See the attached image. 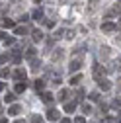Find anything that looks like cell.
Listing matches in <instances>:
<instances>
[{
  "label": "cell",
  "instance_id": "1",
  "mask_svg": "<svg viewBox=\"0 0 121 123\" xmlns=\"http://www.w3.org/2000/svg\"><path fill=\"white\" fill-rule=\"evenodd\" d=\"M98 86H100V90H103V92H108V90L111 88V82H109L108 78H98Z\"/></svg>",
  "mask_w": 121,
  "mask_h": 123
},
{
  "label": "cell",
  "instance_id": "2",
  "mask_svg": "<svg viewBox=\"0 0 121 123\" xmlns=\"http://www.w3.org/2000/svg\"><path fill=\"white\" fill-rule=\"evenodd\" d=\"M115 29H119V25H115L113 22H105V24L102 25V31H105V33H109V31H115Z\"/></svg>",
  "mask_w": 121,
  "mask_h": 123
},
{
  "label": "cell",
  "instance_id": "3",
  "mask_svg": "<svg viewBox=\"0 0 121 123\" xmlns=\"http://www.w3.org/2000/svg\"><path fill=\"white\" fill-rule=\"evenodd\" d=\"M80 67H82V61H80V59H74L72 63H70V67H68V70H70V72H78Z\"/></svg>",
  "mask_w": 121,
  "mask_h": 123
},
{
  "label": "cell",
  "instance_id": "4",
  "mask_svg": "<svg viewBox=\"0 0 121 123\" xmlns=\"http://www.w3.org/2000/svg\"><path fill=\"white\" fill-rule=\"evenodd\" d=\"M47 119H49V121H59V119H60L59 110H49V111H47Z\"/></svg>",
  "mask_w": 121,
  "mask_h": 123
},
{
  "label": "cell",
  "instance_id": "5",
  "mask_svg": "<svg viewBox=\"0 0 121 123\" xmlns=\"http://www.w3.org/2000/svg\"><path fill=\"white\" fill-rule=\"evenodd\" d=\"M20 113H22V107H20V105H10V107H8V115L18 117Z\"/></svg>",
  "mask_w": 121,
  "mask_h": 123
},
{
  "label": "cell",
  "instance_id": "6",
  "mask_svg": "<svg viewBox=\"0 0 121 123\" xmlns=\"http://www.w3.org/2000/svg\"><path fill=\"white\" fill-rule=\"evenodd\" d=\"M25 76H27V72L24 68H16V70H14V78H16V80H25Z\"/></svg>",
  "mask_w": 121,
  "mask_h": 123
},
{
  "label": "cell",
  "instance_id": "7",
  "mask_svg": "<svg viewBox=\"0 0 121 123\" xmlns=\"http://www.w3.org/2000/svg\"><path fill=\"white\" fill-rule=\"evenodd\" d=\"M103 72H105V70L102 68V65H98V63H96V65H94V78H96V80H98V78H102Z\"/></svg>",
  "mask_w": 121,
  "mask_h": 123
},
{
  "label": "cell",
  "instance_id": "8",
  "mask_svg": "<svg viewBox=\"0 0 121 123\" xmlns=\"http://www.w3.org/2000/svg\"><path fill=\"white\" fill-rule=\"evenodd\" d=\"M25 88H27L25 80H20V82L16 84V88H14V92H16V94H22V92H25Z\"/></svg>",
  "mask_w": 121,
  "mask_h": 123
},
{
  "label": "cell",
  "instance_id": "9",
  "mask_svg": "<svg viewBox=\"0 0 121 123\" xmlns=\"http://www.w3.org/2000/svg\"><path fill=\"white\" fill-rule=\"evenodd\" d=\"M76 110V102H65V111L67 113H72Z\"/></svg>",
  "mask_w": 121,
  "mask_h": 123
},
{
  "label": "cell",
  "instance_id": "10",
  "mask_svg": "<svg viewBox=\"0 0 121 123\" xmlns=\"http://www.w3.org/2000/svg\"><path fill=\"white\" fill-rule=\"evenodd\" d=\"M105 16H108V18H113V16H119V2H117V4H115V6H113V8L109 10V12H108V14H105Z\"/></svg>",
  "mask_w": 121,
  "mask_h": 123
},
{
  "label": "cell",
  "instance_id": "11",
  "mask_svg": "<svg viewBox=\"0 0 121 123\" xmlns=\"http://www.w3.org/2000/svg\"><path fill=\"white\" fill-rule=\"evenodd\" d=\"M31 18L39 22V20L43 18V10H41V8H37V10H33V12H31Z\"/></svg>",
  "mask_w": 121,
  "mask_h": 123
},
{
  "label": "cell",
  "instance_id": "12",
  "mask_svg": "<svg viewBox=\"0 0 121 123\" xmlns=\"http://www.w3.org/2000/svg\"><path fill=\"white\" fill-rule=\"evenodd\" d=\"M14 33H16V35H25V33H27V29L22 27V25H14Z\"/></svg>",
  "mask_w": 121,
  "mask_h": 123
},
{
  "label": "cell",
  "instance_id": "13",
  "mask_svg": "<svg viewBox=\"0 0 121 123\" xmlns=\"http://www.w3.org/2000/svg\"><path fill=\"white\" fill-rule=\"evenodd\" d=\"M14 100H16V92H8V94L4 96V102H6V104H12Z\"/></svg>",
  "mask_w": 121,
  "mask_h": 123
},
{
  "label": "cell",
  "instance_id": "14",
  "mask_svg": "<svg viewBox=\"0 0 121 123\" xmlns=\"http://www.w3.org/2000/svg\"><path fill=\"white\" fill-rule=\"evenodd\" d=\"M80 82H82V76H80V74H74L72 78H70V84H72V86H78Z\"/></svg>",
  "mask_w": 121,
  "mask_h": 123
},
{
  "label": "cell",
  "instance_id": "15",
  "mask_svg": "<svg viewBox=\"0 0 121 123\" xmlns=\"http://www.w3.org/2000/svg\"><path fill=\"white\" fill-rule=\"evenodd\" d=\"M12 61H14L16 65L22 63V53H20V51H14V53H12Z\"/></svg>",
  "mask_w": 121,
  "mask_h": 123
},
{
  "label": "cell",
  "instance_id": "16",
  "mask_svg": "<svg viewBox=\"0 0 121 123\" xmlns=\"http://www.w3.org/2000/svg\"><path fill=\"white\" fill-rule=\"evenodd\" d=\"M41 100H43L45 104H49V102L53 100V94H51V92H43V94H41Z\"/></svg>",
  "mask_w": 121,
  "mask_h": 123
},
{
  "label": "cell",
  "instance_id": "17",
  "mask_svg": "<svg viewBox=\"0 0 121 123\" xmlns=\"http://www.w3.org/2000/svg\"><path fill=\"white\" fill-rule=\"evenodd\" d=\"M14 25H16L14 20H4L2 22V27H6V29H14Z\"/></svg>",
  "mask_w": 121,
  "mask_h": 123
},
{
  "label": "cell",
  "instance_id": "18",
  "mask_svg": "<svg viewBox=\"0 0 121 123\" xmlns=\"http://www.w3.org/2000/svg\"><path fill=\"white\" fill-rule=\"evenodd\" d=\"M33 41H41L43 39V33H41V29H33Z\"/></svg>",
  "mask_w": 121,
  "mask_h": 123
},
{
  "label": "cell",
  "instance_id": "19",
  "mask_svg": "<svg viewBox=\"0 0 121 123\" xmlns=\"http://www.w3.org/2000/svg\"><path fill=\"white\" fill-rule=\"evenodd\" d=\"M25 59H29V61H31V59H35V49H33V47L25 51Z\"/></svg>",
  "mask_w": 121,
  "mask_h": 123
},
{
  "label": "cell",
  "instance_id": "20",
  "mask_svg": "<svg viewBox=\"0 0 121 123\" xmlns=\"http://www.w3.org/2000/svg\"><path fill=\"white\" fill-rule=\"evenodd\" d=\"M67 96H68V92H67V90H60V92H59V96H57V100L65 102V100H67Z\"/></svg>",
  "mask_w": 121,
  "mask_h": 123
},
{
  "label": "cell",
  "instance_id": "21",
  "mask_svg": "<svg viewBox=\"0 0 121 123\" xmlns=\"http://www.w3.org/2000/svg\"><path fill=\"white\" fill-rule=\"evenodd\" d=\"M43 88H45V80H39V78H37V80H35V90L39 92V90H43Z\"/></svg>",
  "mask_w": 121,
  "mask_h": 123
},
{
  "label": "cell",
  "instance_id": "22",
  "mask_svg": "<svg viewBox=\"0 0 121 123\" xmlns=\"http://www.w3.org/2000/svg\"><path fill=\"white\" fill-rule=\"evenodd\" d=\"M29 123H43V117H41V115H31Z\"/></svg>",
  "mask_w": 121,
  "mask_h": 123
},
{
  "label": "cell",
  "instance_id": "23",
  "mask_svg": "<svg viewBox=\"0 0 121 123\" xmlns=\"http://www.w3.org/2000/svg\"><path fill=\"white\" fill-rule=\"evenodd\" d=\"M10 76V70L8 68H0V78H8Z\"/></svg>",
  "mask_w": 121,
  "mask_h": 123
},
{
  "label": "cell",
  "instance_id": "24",
  "mask_svg": "<svg viewBox=\"0 0 121 123\" xmlns=\"http://www.w3.org/2000/svg\"><path fill=\"white\" fill-rule=\"evenodd\" d=\"M60 57H63V49H57V53L53 55V61H59Z\"/></svg>",
  "mask_w": 121,
  "mask_h": 123
},
{
  "label": "cell",
  "instance_id": "25",
  "mask_svg": "<svg viewBox=\"0 0 121 123\" xmlns=\"http://www.w3.org/2000/svg\"><path fill=\"white\" fill-rule=\"evenodd\" d=\"M100 4V0H90V12L92 10H96V6Z\"/></svg>",
  "mask_w": 121,
  "mask_h": 123
},
{
  "label": "cell",
  "instance_id": "26",
  "mask_svg": "<svg viewBox=\"0 0 121 123\" xmlns=\"http://www.w3.org/2000/svg\"><path fill=\"white\" fill-rule=\"evenodd\" d=\"M8 59H10V57H8V53H2V55H0V63H2V65H4V63H8Z\"/></svg>",
  "mask_w": 121,
  "mask_h": 123
},
{
  "label": "cell",
  "instance_id": "27",
  "mask_svg": "<svg viewBox=\"0 0 121 123\" xmlns=\"http://www.w3.org/2000/svg\"><path fill=\"white\" fill-rule=\"evenodd\" d=\"M82 111L84 113H90V111H92V107H90L88 104H82Z\"/></svg>",
  "mask_w": 121,
  "mask_h": 123
},
{
  "label": "cell",
  "instance_id": "28",
  "mask_svg": "<svg viewBox=\"0 0 121 123\" xmlns=\"http://www.w3.org/2000/svg\"><path fill=\"white\" fill-rule=\"evenodd\" d=\"M74 123H86V117H82V115H78L76 119H74Z\"/></svg>",
  "mask_w": 121,
  "mask_h": 123
},
{
  "label": "cell",
  "instance_id": "29",
  "mask_svg": "<svg viewBox=\"0 0 121 123\" xmlns=\"http://www.w3.org/2000/svg\"><path fill=\"white\" fill-rule=\"evenodd\" d=\"M82 98H84V90H78L76 92V100H82Z\"/></svg>",
  "mask_w": 121,
  "mask_h": 123
},
{
  "label": "cell",
  "instance_id": "30",
  "mask_svg": "<svg viewBox=\"0 0 121 123\" xmlns=\"http://www.w3.org/2000/svg\"><path fill=\"white\" fill-rule=\"evenodd\" d=\"M12 43H14V37H6L4 39V45H12Z\"/></svg>",
  "mask_w": 121,
  "mask_h": 123
},
{
  "label": "cell",
  "instance_id": "31",
  "mask_svg": "<svg viewBox=\"0 0 121 123\" xmlns=\"http://www.w3.org/2000/svg\"><path fill=\"white\" fill-rule=\"evenodd\" d=\"M65 35V29H59V31H57V35H55V39H59V37H63Z\"/></svg>",
  "mask_w": 121,
  "mask_h": 123
},
{
  "label": "cell",
  "instance_id": "32",
  "mask_svg": "<svg viewBox=\"0 0 121 123\" xmlns=\"http://www.w3.org/2000/svg\"><path fill=\"white\" fill-rule=\"evenodd\" d=\"M90 100H94V102L100 100V98H98V92H92V94H90Z\"/></svg>",
  "mask_w": 121,
  "mask_h": 123
},
{
  "label": "cell",
  "instance_id": "33",
  "mask_svg": "<svg viewBox=\"0 0 121 123\" xmlns=\"http://www.w3.org/2000/svg\"><path fill=\"white\" fill-rule=\"evenodd\" d=\"M53 25H55V22H51V20L45 22V27H53Z\"/></svg>",
  "mask_w": 121,
  "mask_h": 123
},
{
  "label": "cell",
  "instance_id": "34",
  "mask_svg": "<svg viewBox=\"0 0 121 123\" xmlns=\"http://www.w3.org/2000/svg\"><path fill=\"white\" fill-rule=\"evenodd\" d=\"M59 123H70V119L68 117H63V119H59Z\"/></svg>",
  "mask_w": 121,
  "mask_h": 123
},
{
  "label": "cell",
  "instance_id": "35",
  "mask_svg": "<svg viewBox=\"0 0 121 123\" xmlns=\"http://www.w3.org/2000/svg\"><path fill=\"white\" fill-rule=\"evenodd\" d=\"M6 37H8V35H6V33H4V31H0V41H4V39H6Z\"/></svg>",
  "mask_w": 121,
  "mask_h": 123
},
{
  "label": "cell",
  "instance_id": "36",
  "mask_svg": "<svg viewBox=\"0 0 121 123\" xmlns=\"http://www.w3.org/2000/svg\"><path fill=\"white\" fill-rule=\"evenodd\" d=\"M4 88H6V84H4V82H0V92H2Z\"/></svg>",
  "mask_w": 121,
  "mask_h": 123
},
{
  "label": "cell",
  "instance_id": "37",
  "mask_svg": "<svg viewBox=\"0 0 121 123\" xmlns=\"http://www.w3.org/2000/svg\"><path fill=\"white\" fill-rule=\"evenodd\" d=\"M14 123H25L24 119H16V121H14Z\"/></svg>",
  "mask_w": 121,
  "mask_h": 123
},
{
  "label": "cell",
  "instance_id": "38",
  "mask_svg": "<svg viewBox=\"0 0 121 123\" xmlns=\"http://www.w3.org/2000/svg\"><path fill=\"white\" fill-rule=\"evenodd\" d=\"M0 123H8V119H0Z\"/></svg>",
  "mask_w": 121,
  "mask_h": 123
},
{
  "label": "cell",
  "instance_id": "39",
  "mask_svg": "<svg viewBox=\"0 0 121 123\" xmlns=\"http://www.w3.org/2000/svg\"><path fill=\"white\" fill-rule=\"evenodd\" d=\"M35 2H41V0H35Z\"/></svg>",
  "mask_w": 121,
  "mask_h": 123
}]
</instances>
